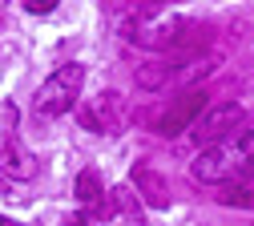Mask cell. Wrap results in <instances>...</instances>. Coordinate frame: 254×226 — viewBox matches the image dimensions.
<instances>
[{"instance_id":"cell-12","label":"cell","mask_w":254,"mask_h":226,"mask_svg":"<svg viewBox=\"0 0 254 226\" xmlns=\"http://www.w3.org/2000/svg\"><path fill=\"white\" fill-rule=\"evenodd\" d=\"M69 226H93V222H89L85 214H77V218H69Z\"/></svg>"},{"instance_id":"cell-6","label":"cell","mask_w":254,"mask_h":226,"mask_svg":"<svg viewBox=\"0 0 254 226\" xmlns=\"http://www.w3.org/2000/svg\"><path fill=\"white\" fill-rule=\"evenodd\" d=\"M81 125L93 129V134H117L125 125V97L121 93H97L93 101L81 105Z\"/></svg>"},{"instance_id":"cell-11","label":"cell","mask_w":254,"mask_h":226,"mask_svg":"<svg viewBox=\"0 0 254 226\" xmlns=\"http://www.w3.org/2000/svg\"><path fill=\"white\" fill-rule=\"evenodd\" d=\"M24 8H28V12H41V16H49V12L57 8V0H24Z\"/></svg>"},{"instance_id":"cell-10","label":"cell","mask_w":254,"mask_h":226,"mask_svg":"<svg viewBox=\"0 0 254 226\" xmlns=\"http://www.w3.org/2000/svg\"><path fill=\"white\" fill-rule=\"evenodd\" d=\"M218 202H222V206H234V210L254 206V166H250V170H242L234 182L222 186V190H218Z\"/></svg>"},{"instance_id":"cell-9","label":"cell","mask_w":254,"mask_h":226,"mask_svg":"<svg viewBox=\"0 0 254 226\" xmlns=\"http://www.w3.org/2000/svg\"><path fill=\"white\" fill-rule=\"evenodd\" d=\"M77 198H81V206H85V210H93L97 218H109V214H113V202L105 198L101 174L93 170V166H85V170L77 174Z\"/></svg>"},{"instance_id":"cell-3","label":"cell","mask_w":254,"mask_h":226,"mask_svg":"<svg viewBox=\"0 0 254 226\" xmlns=\"http://www.w3.org/2000/svg\"><path fill=\"white\" fill-rule=\"evenodd\" d=\"M81 85H85V69L77 61H69V65H61V69H53V77L37 89V97H33V105H37V113H45V117H61V113H69L73 105H77V97H81Z\"/></svg>"},{"instance_id":"cell-2","label":"cell","mask_w":254,"mask_h":226,"mask_svg":"<svg viewBox=\"0 0 254 226\" xmlns=\"http://www.w3.org/2000/svg\"><path fill=\"white\" fill-rule=\"evenodd\" d=\"M250 166H254V129H238L226 142L206 146L190 166V178L202 186H226Z\"/></svg>"},{"instance_id":"cell-4","label":"cell","mask_w":254,"mask_h":226,"mask_svg":"<svg viewBox=\"0 0 254 226\" xmlns=\"http://www.w3.org/2000/svg\"><path fill=\"white\" fill-rule=\"evenodd\" d=\"M206 109H210V93L202 85H190L178 101H170V109L153 121V129H157V134H166V138H174V134H182V129H190Z\"/></svg>"},{"instance_id":"cell-8","label":"cell","mask_w":254,"mask_h":226,"mask_svg":"<svg viewBox=\"0 0 254 226\" xmlns=\"http://www.w3.org/2000/svg\"><path fill=\"white\" fill-rule=\"evenodd\" d=\"M129 182L137 186V198H145V202H149V206H157V210H166V206L174 202V194H170V178H166L162 170L145 166V161H137V166H133Z\"/></svg>"},{"instance_id":"cell-5","label":"cell","mask_w":254,"mask_h":226,"mask_svg":"<svg viewBox=\"0 0 254 226\" xmlns=\"http://www.w3.org/2000/svg\"><path fill=\"white\" fill-rule=\"evenodd\" d=\"M242 105H234V101H210V109L190 125L194 129V142L198 146H218V142H226L234 129H238V121H242Z\"/></svg>"},{"instance_id":"cell-1","label":"cell","mask_w":254,"mask_h":226,"mask_svg":"<svg viewBox=\"0 0 254 226\" xmlns=\"http://www.w3.org/2000/svg\"><path fill=\"white\" fill-rule=\"evenodd\" d=\"M206 32L210 28H202L198 20H190L182 12H170V8H157V4H145L125 20V41L141 45V49L170 53V61L198 57V49L206 45Z\"/></svg>"},{"instance_id":"cell-7","label":"cell","mask_w":254,"mask_h":226,"mask_svg":"<svg viewBox=\"0 0 254 226\" xmlns=\"http://www.w3.org/2000/svg\"><path fill=\"white\" fill-rule=\"evenodd\" d=\"M33 174H37V157L16 142L12 129H8V134H0V186H8V182H28Z\"/></svg>"},{"instance_id":"cell-13","label":"cell","mask_w":254,"mask_h":226,"mask_svg":"<svg viewBox=\"0 0 254 226\" xmlns=\"http://www.w3.org/2000/svg\"><path fill=\"white\" fill-rule=\"evenodd\" d=\"M0 226H20V222H12V218H0Z\"/></svg>"}]
</instances>
